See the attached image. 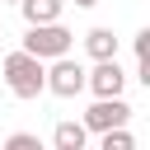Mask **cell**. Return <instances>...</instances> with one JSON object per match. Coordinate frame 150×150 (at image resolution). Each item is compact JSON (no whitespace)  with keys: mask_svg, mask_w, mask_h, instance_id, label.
<instances>
[{"mask_svg":"<svg viewBox=\"0 0 150 150\" xmlns=\"http://www.w3.org/2000/svg\"><path fill=\"white\" fill-rule=\"evenodd\" d=\"M14 5H19V0H14Z\"/></svg>","mask_w":150,"mask_h":150,"instance_id":"cell-12","label":"cell"},{"mask_svg":"<svg viewBox=\"0 0 150 150\" xmlns=\"http://www.w3.org/2000/svg\"><path fill=\"white\" fill-rule=\"evenodd\" d=\"M84 141H89V131H84V122H56L52 127V145L56 150H84Z\"/></svg>","mask_w":150,"mask_h":150,"instance_id":"cell-6","label":"cell"},{"mask_svg":"<svg viewBox=\"0 0 150 150\" xmlns=\"http://www.w3.org/2000/svg\"><path fill=\"white\" fill-rule=\"evenodd\" d=\"M70 47H75V33H70L61 19H52V23H28V33H23V52H33L38 61L66 56Z\"/></svg>","mask_w":150,"mask_h":150,"instance_id":"cell-2","label":"cell"},{"mask_svg":"<svg viewBox=\"0 0 150 150\" xmlns=\"http://www.w3.org/2000/svg\"><path fill=\"white\" fill-rule=\"evenodd\" d=\"M61 9H66V0H19L23 23H52V19H61Z\"/></svg>","mask_w":150,"mask_h":150,"instance_id":"cell-7","label":"cell"},{"mask_svg":"<svg viewBox=\"0 0 150 150\" xmlns=\"http://www.w3.org/2000/svg\"><path fill=\"white\" fill-rule=\"evenodd\" d=\"M70 5H75V9H94L98 0H70Z\"/></svg>","mask_w":150,"mask_h":150,"instance_id":"cell-11","label":"cell"},{"mask_svg":"<svg viewBox=\"0 0 150 150\" xmlns=\"http://www.w3.org/2000/svg\"><path fill=\"white\" fill-rule=\"evenodd\" d=\"M84 52L94 56V61H103V56H117V38H112V28H89L84 33Z\"/></svg>","mask_w":150,"mask_h":150,"instance_id":"cell-8","label":"cell"},{"mask_svg":"<svg viewBox=\"0 0 150 150\" xmlns=\"http://www.w3.org/2000/svg\"><path fill=\"white\" fill-rule=\"evenodd\" d=\"M42 66L47 61H38L33 52H9L5 61H0V75H5V84H9V94L14 98H38V94H47V75H42Z\"/></svg>","mask_w":150,"mask_h":150,"instance_id":"cell-1","label":"cell"},{"mask_svg":"<svg viewBox=\"0 0 150 150\" xmlns=\"http://www.w3.org/2000/svg\"><path fill=\"white\" fill-rule=\"evenodd\" d=\"M80 122H84V131H94V136L108 131V127H127V122H131V103H127L122 94H112V98H94L89 112H84Z\"/></svg>","mask_w":150,"mask_h":150,"instance_id":"cell-4","label":"cell"},{"mask_svg":"<svg viewBox=\"0 0 150 150\" xmlns=\"http://www.w3.org/2000/svg\"><path fill=\"white\" fill-rule=\"evenodd\" d=\"M42 75H47V94H56V98H75V94H84V66L66 52V56H52L47 66H42Z\"/></svg>","mask_w":150,"mask_h":150,"instance_id":"cell-3","label":"cell"},{"mask_svg":"<svg viewBox=\"0 0 150 150\" xmlns=\"http://www.w3.org/2000/svg\"><path fill=\"white\" fill-rule=\"evenodd\" d=\"M98 150H136V136L127 127H108V131H98Z\"/></svg>","mask_w":150,"mask_h":150,"instance_id":"cell-9","label":"cell"},{"mask_svg":"<svg viewBox=\"0 0 150 150\" xmlns=\"http://www.w3.org/2000/svg\"><path fill=\"white\" fill-rule=\"evenodd\" d=\"M5 150H38V136L33 131H14V136H5Z\"/></svg>","mask_w":150,"mask_h":150,"instance_id":"cell-10","label":"cell"},{"mask_svg":"<svg viewBox=\"0 0 150 150\" xmlns=\"http://www.w3.org/2000/svg\"><path fill=\"white\" fill-rule=\"evenodd\" d=\"M84 89H89L94 98H112V94H122V89H127V70L117 66V56L94 61V70H84Z\"/></svg>","mask_w":150,"mask_h":150,"instance_id":"cell-5","label":"cell"}]
</instances>
